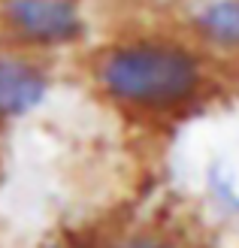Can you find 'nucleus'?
Returning <instances> with one entry per match:
<instances>
[{"mask_svg":"<svg viewBox=\"0 0 239 248\" xmlns=\"http://www.w3.org/2000/svg\"><path fill=\"white\" fill-rule=\"evenodd\" d=\"M97 82L115 103L143 112H170L191 103L203 67L191 48L163 40L115 46L97 64Z\"/></svg>","mask_w":239,"mask_h":248,"instance_id":"obj_1","label":"nucleus"},{"mask_svg":"<svg viewBox=\"0 0 239 248\" xmlns=\"http://www.w3.org/2000/svg\"><path fill=\"white\" fill-rule=\"evenodd\" d=\"M3 21L12 33L36 46H64L79 40V0H3Z\"/></svg>","mask_w":239,"mask_h":248,"instance_id":"obj_2","label":"nucleus"},{"mask_svg":"<svg viewBox=\"0 0 239 248\" xmlns=\"http://www.w3.org/2000/svg\"><path fill=\"white\" fill-rule=\"evenodd\" d=\"M48 97V76L31 61L0 55V124L36 112Z\"/></svg>","mask_w":239,"mask_h":248,"instance_id":"obj_3","label":"nucleus"},{"mask_svg":"<svg viewBox=\"0 0 239 248\" xmlns=\"http://www.w3.org/2000/svg\"><path fill=\"white\" fill-rule=\"evenodd\" d=\"M194 28L209 43L239 52V0H209L194 16Z\"/></svg>","mask_w":239,"mask_h":248,"instance_id":"obj_4","label":"nucleus"},{"mask_svg":"<svg viewBox=\"0 0 239 248\" xmlns=\"http://www.w3.org/2000/svg\"><path fill=\"white\" fill-rule=\"evenodd\" d=\"M97 248H194V245L188 236H179V233H173V230L140 227V230L118 233V236L97 239Z\"/></svg>","mask_w":239,"mask_h":248,"instance_id":"obj_5","label":"nucleus"},{"mask_svg":"<svg viewBox=\"0 0 239 248\" xmlns=\"http://www.w3.org/2000/svg\"><path fill=\"white\" fill-rule=\"evenodd\" d=\"M206 191H209V200L215 203L221 212H227L233 218H239V179L227 167L221 164H212L206 172Z\"/></svg>","mask_w":239,"mask_h":248,"instance_id":"obj_6","label":"nucleus"},{"mask_svg":"<svg viewBox=\"0 0 239 248\" xmlns=\"http://www.w3.org/2000/svg\"><path fill=\"white\" fill-rule=\"evenodd\" d=\"M43 248H97V239H85V236H55L43 242Z\"/></svg>","mask_w":239,"mask_h":248,"instance_id":"obj_7","label":"nucleus"}]
</instances>
